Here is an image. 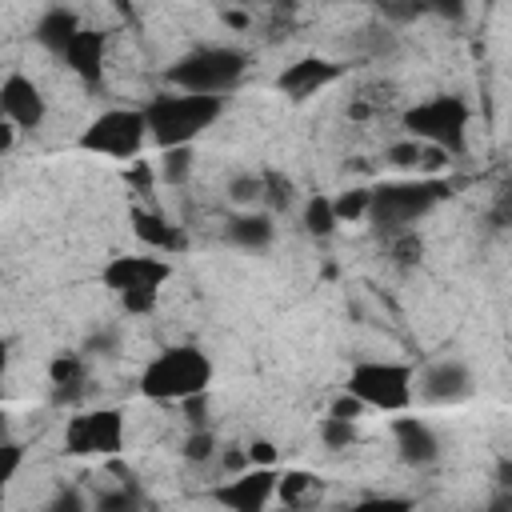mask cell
<instances>
[{
	"label": "cell",
	"mask_w": 512,
	"mask_h": 512,
	"mask_svg": "<svg viewBox=\"0 0 512 512\" xmlns=\"http://www.w3.org/2000/svg\"><path fill=\"white\" fill-rule=\"evenodd\" d=\"M332 208H336V220H340V224L368 220V212H372V188H364V184L344 188L340 196H332Z\"/></svg>",
	"instance_id": "603a6c76"
},
{
	"label": "cell",
	"mask_w": 512,
	"mask_h": 512,
	"mask_svg": "<svg viewBox=\"0 0 512 512\" xmlns=\"http://www.w3.org/2000/svg\"><path fill=\"white\" fill-rule=\"evenodd\" d=\"M64 456H120L124 452V412L88 408L64 424Z\"/></svg>",
	"instance_id": "ba28073f"
},
{
	"label": "cell",
	"mask_w": 512,
	"mask_h": 512,
	"mask_svg": "<svg viewBox=\"0 0 512 512\" xmlns=\"http://www.w3.org/2000/svg\"><path fill=\"white\" fill-rule=\"evenodd\" d=\"M148 116L144 108H104L100 116L88 120V128L76 136L80 152H96V156H108V160H124V164H136L140 160V148L148 144Z\"/></svg>",
	"instance_id": "52a82bcc"
},
{
	"label": "cell",
	"mask_w": 512,
	"mask_h": 512,
	"mask_svg": "<svg viewBox=\"0 0 512 512\" xmlns=\"http://www.w3.org/2000/svg\"><path fill=\"white\" fill-rule=\"evenodd\" d=\"M328 416H336V420H352V424H356V420L364 416V404H360L352 392H340V396L328 404Z\"/></svg>",
	"instance_id": "8d00e7d4"
},
{
	"label": "cell",
	"mask_w": 512,
	"mask_h": 512,
	"mask_svg": "<svg viewBox=\"0 0 512 512\" xmlns=\"http://www.w3.org/2000/svg\"><path fill=\"white\" fill-rule=\"evenodd\" d=\"M0 116L8 124H16L20 132H36L48 116V100H44L40 84L24 72H8L0 84Z\"/></svg>",
	"instance_id": "8fae6325"
},
{
	"label": "cell",
	"mask_w": 512,
	"mask_h": 512,
	"mask_svg": "<svg viewBox=\"0 0 512 512\" xmlns=\"http://www.w3.org/2000/svg\"><path fill=\"white\" fill-rule=\"evenodd\" d=\"M428 8L424 4H384L380 8V16H388V20H416V16H424Z\"/></svg>",
	"instance_id": "60d3db41"
},
{
	"label": "cell",
	"mask_w": 512,
	"mask_h": 512,
	"mask_svg": "<svg viewBox=\"0 0 512 512\" xmlns=\"http://www.w3.org/2000/svg\"><path fill=\"white\" fill-rule=\"evenodd\" d=\"M104 56H108V36H104L100 28H88V24H84L60 60H64V64L72 68V76H80L88 88H100V84H104Z\"/></svg>",
	"instance_id": "e0dca14e"
},
{
	"label": "cell",
	"mask_w": 512,
	"mask_h": 512,
	"mask_svg": "<svg viewBox=\"0 0 512 512\" xmlns=\"http://www.w3.org/2000/svg\"><path fill=\"white\" fill-rule=\"evenodd\" d=\"M224 20H228L232 28H244V24H248V16H244V12H224Z\"/></svg>",
	"instance_id": "f6af8a7d"
},
{
	"label": "cell",
	"mask_w": 512,
	"mask_h": 512,
	"mask_svg": "<svg viewBox=\"0 0 512 512\" xmlns=\"http://www.w3.org/2000/svg\"><path fill=\"white\" fill-rule=\"evenodd\" d=\"M452 196H456V180H444V176L384 180V184H372V212H368V220L384 236H396V232H408L416 220H424L428 212H436Z\"/></svg>",
	"instance_id": "6da1fadb"
},
{
	"label": "cell",
	"mask_w": 512,
	"mask_h": 512,
	"mask_svg": "<svg viewBox=\"0 0 512 512\" xmlns=\"http://www.w3.org/2000/svg\"><path fill=\"white\" fill-rule=\"evenodd\" d=\"M344 392H352L364 408L404 412L416 400V368L404 360H360L348 372Z\"/></svg>",
	"instance_id": "8992f818"
},
{
	"label": "cell",
	"mask_w": 512,
	"mask_h": 512,
	"mask_svg": "<svg viewBox=\"0 0 512 512\" xmlns=\"http://www.w3.org/2000/svg\"><path fill=\"white\" fill-rule=\"evenodd\" d=\"M116 348H120V336L112 332V328H100V332H92L88 340H84V356H116Z\"/></svg>",
	"instance_id": "836d02e7"
},
{
	"label": "cell",
	"mask_w": 512,
	"mask_h": 512,
	"mask_svg": "<svg viewBox=\"0 0 512 512\" xmlns=\"http://www.w3.org/2000/svg\"><path fill=\"white\" fill-rule=\"evenodd\" d=\"M384 240H388V256H392V264H400V268L420 264V256H424V240L416 236V228L396 232V236H384Z\"/></svg>",
	"instance_id": "83f0119b"
},
{
	"label": "cell",
	"mask_w": 512,
	"mask_h": 512,
	"mask_svg": "<svg viewBox=\"0 0 512 512\" xmlns=\"http://www.w3.org/2000/svg\"><path fill=\"white\" fill-rule=\"evenodd\" d=\"M508 368H512V360H508Z\"/></svg>",
	"instance_id": "7dc6e473"
},
{
	"label": "cell",
	"mask_w": 512,
	"mask_h": 512,
	"mask_svg": "<svg viewBox=\"0 0 512 512\" xmlns=\"http://www.w3.org/2000/svg\"><path fill=\"white\" fill-rule=\"evenodd\" d=\"M248 72V52L232 44H200L168 68V84L192 96H228Z\"/></svg>",
	"instance_id": "277c9868"
},
{
	"label": "cell",
	"mask_w": 512,
	"mask_h": 512,
	"mask_svg": "<svg viewBox=\"0 0 512 512\" xmlns=\"http://www.w3.org/2000/svg\"><path fill=\"white\" fill-rule=\"evenodd\" d=\"M424 152H428V144H420V140H396V144H388V152H384V160L392 164V168H400V172H416V168H424Z\"/></svg>",
	"instance_id": "f1b7e54d"
},
{
	"label": "cell",
	"mask_w": 512,
	"mask_h": 512,
	"mask_svg": "<svg viewBox=\"0 0 512 512\" xmlns=\"http://www.w3.org/2000/svg\"><path fill=\"white\" fill-rule=\"evenodd\" d=\"M280 512H296V508H280Z\"/></svg>",
	"instance_id": "bcb514c9"
},
{
	"label": "cell",
	"mask_w": 512,
	"mask_h": 512,
	"mask_svg": "<svg viewBox=\"0 0 512 512\" xmlns=\"http://www.w3.org/2000/svg\"><path fill=\"white\" fill-rule=\"evenodd\" d=\"M228 200L256 212V204H264V184H260V172H236L228 180Z\"/></svg>",
	"instance_id": "484cf974"
},
{
	"label": "cell",
	"mask_w": 512,
	"mask_h": 512,
	"mask_svg": "<svg viewBox=\"0 0 512 512\" xmlns=\"http://www.w3.org/2000/svg\"><path fill=\"white\" fill-rule=\"evenodd\" d=\"M92 512H148V500H144L140 484L128 476V480L116 484V488H100V492L92 496Z\"/></svg>",
	"instance_id": "ffe728a7"
},
{
	"label": "cell",
	"mask_w": 512,
	"mask_h": 512,
	"mask_svg": "<svg viewBox=\"0 0 512 512\" xmlns=\"http://www.w3.org/2000/svg\"><path fill=\"white\" fill-rule=\"evenodd\" d=\"M172 280V264L164 256H136V252H120L100 268V284L112 296H132V292H156Z\"/></svg>",
	"instance_id": "9c48e42d"
},
{
	"label": "cell",
	"mask_w": 512,
	"mask_h": 512,
	"mask_svg": "<svg viewBox=\"0 0 512 512\" xmlns=\"http://www.w3.org/2000/svg\"><path fill=\"white\" fill-rule=\"evenodd\" d=\"M392 444L408 468H428L440 460V436L420 416H396L392 420Z\"/></svg>",
	"instance_id": "9a60e30c"
},
{
	"label": "cell",
	"mask_w": 512,
	"mask_h": 512,
	"mask_svg": "<svg viewBox=\"0 0 512 512\" xmlns=\"http://www.w3.org/2000/svg\"><path fill=\"white\" fill-rule=\"evenodd\" d=\"M416 384L428 404H460L472 396V372L464 360H436L420 372Z\"/></svg>",
	"instance_id": "5bb4252c"
},
{
	"label": "cell",
	"mask_w": 512,
	"mask_h": 512,
	"mask_svg": "<svg viewBox=\"0 0 512 512\" xmlns=\"http://www.w3.org/2000/svg\"><path fill=\"white\" fill-rule=\"evenodd\" d=\"M344 512H412V500L408 496H364Z\"/></svg>",
	"instance_id": "4dcf8cb0"
},
{
	"label": "cell",
	"mask_w": 512,
	"mask_h": 512,
	"mask_svg": "<svg viewBox=\"0 0 512 512\" xmlns=\"http://www.w3.org/2000/svg\"><path fill=\"white\" fill-rule=\"evenodd\" d=\"M484 512H512V492H492V500L484 504Z\"/></svg>",
	"instance_id": "7bdbcfd3"
},
{
	"label": "cell",
	"mask_w": 512,
	"mask_h": 512,
	"mask_svg": "<svg viewBox=\"0 0 512 512\" xmlns=\"http://www.w3.org/2000/svg\"><path fill=\"white\" fill-rule=\"evenodd\" d=\"M48 384H52V404L56 408H72L84 400L88 392V356L84 352H56L48 360Z\"/></svg>",
	"instance_id": "2e32d148"
},
{
	"label": "cell",
	"mask_w": 512,
	"mask_h": 512,
	"mask_svg": "<svg viewBox=\"0 0 512 512\" xmlns=\"http://www.w3.org/2000/svg\"><path fill=\"white\" fill-rule=\"evenodd\" d=\"M488 220L500 224V228H512V184H504V188L496 192V204H492Z\"/></svg>",
	"instance_id": "ab89813d"
},
{
	"label": "cell",
	"mask_w": 512,
	"mask_h": 512,
	"mask_svg": "<svg viewBox=\"0 0 512 512\" xmlns=\"http://www.w3.org/2000/svg\"><path fill=\"white\" fill-rule=\"evenodd\" d=\"M192 168H196V152L192 148H168L160 152V180L168 188H180L192 180Z\"/></svg>",
	"instance_id": "d4e9b609"
},
{
	"label": "cell",
	"mask_w": 512,
	"mask_h": 512,
	"mask_svg": "<svg viewBox=\"0 0 512 512\" xmlns=\"http://www.w3.org/2000/svg\"><path fill=\"white\" fill-rule=\"evenodd\" d=\"M180 456L188 460V464H212L216 460V436H212V428H188V436H184V444H180Z\"/></svg>",
	"instance_id": "4316f807"
},
{
	"label": "cell",
	"mask_w": 512,
	"mask_h": 512,
	"mask_svg": "<svg viewBox=\"0 0 512 512\" xmlns=\"http://www.w3.org/2000/svg\"><path fill=\"white\" fill-rule=\"evenodd\" d=\"M208 384H212V360L196 344H172V348L156 352L136 380L140 396L156 400V404H172V400L184 404V400L208 392Z\"/></svg>",
	"instance_id": "7a4b0ae2"
},
{
	"label": "cell",
	"mask_w": 512,
	"mask_h": 512,
	"mask_svg": "<svg viewBox=\"0 0 512 512\" xmlns=\"http://www.w3.org/2000/svg\"><path fill=\"white\" fill-rule=\"evenodd\" d=\"M148 116V136L160 152L168 148H192L196 136H204L220 116H224V100L220 96H192V92H172V96H156L144 104Z\"/></svg>",
	"instance_id": "3957f363"
},
{
	"label": "cell",
	"mask_w": 512,
	"mask_h": 512,
	"mask_svg": "<svg viewBox=\"0 0 512 512\" xmlns=\"http://www.w3.org/2000/svg\"><path fill=\"white\" fill-rule=\"evenodd\" d=\"M16 132H20V128H16V124H8V120H4V124H0V152H4V156H8V152H12V140H16Z\"/></svg>",
	"instance_id": "ee69618b"
},
{
	"label": "cell",
	"mask_w": 512,
	"mask_h": 512,
	"mask_svg": "<svg viewBox=\"0 0 512 512\" xmlns=\"http://www.w3.org/2000/svg\"><path fill=\"white\" fill-rule=\"evenodd\" d=\"M276 484H280L276 468H244L224 484H216L212 500L224 512H268V504L276 500Z\"/></svg>",
	"instance_id": "30bf717a"
},
{
	"label": "cell",
	"mask_w": 512,
	"mask_h": 512,
	"mask_svg": "<svg viewBox=\"0 0 512 512\" xmlns=\"http://www.w3.org/2000/svg\"><path fill=\"white\" fill-rule=\"evenodd\" d=\"M260 184H264V212H288L292 208V200H296V184L284 176V172H276V168H264L260 172Z\"/></svg>",
	"instance_id": "7402d4cb"
},
{
	"label": "cell",
	"mask_w": 512,
	"mask_h": 512,
	"mask_svg": "<svg viewBox=\"0 0 512 512\" xmlns=\"http://www.w3.org/2000/svg\"><path fill=\"white\" fill-rule=\"evenodd\" d=\"M128 224H132L136 240H140L148 252H156V256H180V252L188 248V232H184L180 224H172L164 212H156V208L132 204V208H128Z\"/></svg>",
	"instance_id": "4fadbf2b"
},
{
	"label": "cell",
	"mask_w": 512,
	"mask_h": 512,
	"mask_svg": "<svg viewBox=\"0 0 512 512\" xmlns=\"http://www.w3.org/2000/svg\"><path fill=\"white\" fill-rule=\"evenodd\" d=\"M316 488H320V480H316L312 472H304V468H288V472H280L276 500H280L284 508H300V500H304L308 492H316Z\"/></svg>",
	"instance_id": "cb8c5ba5"
},
{
	"label": "cell",
	"mask_w": 512,
	"mask_h": 512,
	"mask_svg": "<svg viewBox=\"0 0 512 512\" xmlns=\"http://www.w3.org/2000/svg\"><path fill=\"white\" fill-rule=\"evenodd\" d=\"M80 28H84V24H80V16H76L72 8L52 4V8H44V12L36 16V24H32V40H36L40 48H48L52 56H64Z\"/></svg>",
	"instance_id": "ac0fdd59"
},
{
	"label": "cell",
	"mask_w": 512,
	"mask_h": 512,
	"mask_svg": "<svg viewBox=\"0 0 512 512\" xmlns=\"http://www.w3.org/2000/svg\"><path fill=\"white\" fill-rule=\"evenodd\" d=\"M124 184H128L136 196H148V192H152V184H156V172H152V164H148V160H136V164H128V168H124Z\"/></svg>",
	"instance_id": "d6a6232c"
},
{
	"label": "cell",
	"mask_w": 512,
	"mask_h": 512,
	"mask_svg": "<svg viewBox=\"0 0 512 512\" xmlns=\"http://www.w3.org/2000/svg\"><path fill=\"white\" fill-rule=\"evenodd\" d=\"M40 512H92V500H84L80 488H60Z\"/></svg>",
	"instance_id": "1f68e13d"
},
{
	"label": "cell",
	"mask_w": 512,
	"mask_h": 512,
	"mask_svg": "<svg viewBox=\"0 0 512 512\" xmlns=\"http://www.w3.org/2000/svg\"><path fill=\"white\" fill-rule=\"evenodd\" d=\"M300 224H304V232L312 236V240H328L336 228H340V220H336V208H332V196H308L304 200V212H300Z\"/></svg>",
	"instance_id": "44dd1931"
},
{
	"label": "cell",
	"mask_w": 512,
	"mask_h": 512,
	"mask_svg": "<svg viewBox=\"0 0 512 512\" xmlns=\"http://www.w3.org/2000/svg\"><path fill=\"white\" fill-rule=\"evenodd\" d=\"M492 480H496V492H512V456H500L496 460Z\"/></svg>",
	"instance_id": "b9f144b4"
},
{
	"label": "cell",
	"mask_w": 512,
	"mask_h": 512,
	"mask_svg": "<svg viewBox=\"0 0 512 512\" xmlns=\"http://www.w3.org/2000/svg\"><path fill=\"white\" fill-rule=\"evenodd\" d=\"M0 456H4V464H0V480H4V484H12V480H16V472H20V464H24V444H20V440H4Z\"/></svg>",
	"instance_id": "e575fe53"
},
{
	"label": "cell",
	"mask_w": 512,
	"mask_h": 512,
	"mask_svg": "<svg viewBox=\"0 0 512 512\" xmlns=\"http://www.w3.org/2000/svg\"><path fill=\"white\" fill-rule=\"evenodd\" d=\"M224 236H228V244H236L244 252H264L276 236V220H272V212H236L224 224Z\"/></svg>",
	"instance_id": "d6986e66"
},
{
	"label": "cell",
	"mask_w": 512,
	"mask_h": 512,
	"mask_svg": "<svg viewBox=\"0 0 512 512\" xmlns=\"http://www.w3.org/2000/svg\"><path fill=\"white\" fill-rule=\"evenodd\" d=\"M244 452H248V468H276V444L264 436H256Z\"/></svg>",
	"instance_id": "d590c367"
},
{
	"label": "cell",
	"mask_w": 512,
	"mask_h": 512,
	"mask_svg": "<svg viewBox=\"0 0 512 512\" xmlns=\"http://www.w3.org/2000/svg\"><path fill=\"white\" fill-rule=\"evenodd\" d=\"M356 424L352 420H336V416H324L320 420V444L324 448H332V452H340V448H352L356 444Z\"/></svg>",
	"instance_id": "f546056e"
},
{
	"label": "cell",
	"mask_w": 512,
	"mask_h": 512,
	"mask_svg": "<svg viewBox=\"0 0 512 512\" xmlns=\"http://www.w3.org/2000/svg\"><path fill=\"white\" fill-rule=\"evenodd\" d=\"M468 124H472V108L464 96H452V92L428 96L400 112V128L408 132V140H420L448 156H460L468 148Z\"/></svg>",
	"instance_id": "5b68a950"
},
{
	"label": "cell",
	"mask_w": 512,
	"mask_h": 512,
	"mask_svg": "<svg viewBox=\"0 0 512 512\" xmlns=\"http://www.w3.org/2000/svg\"><path fill=\"white\" fill-rule=\"evenodd\" d=\"M344 72H348V64H340V60H328V56H300V60H292L288 68H280L276 92H284L288 100H308V96H316L320 88L336 84Z\"/></svg>",
	"instance_id": "7c38bea8"
},
{
	"label": "cell",
	"mask_w": 512,
	"mask_h": 512,
	"mask_svg": "<svg viewBox=\"0 0 512 512\" xmlns=\"http://www.w3.org/2000/svg\"><path fill=\"white\" fill-rule=\"evenodd\" d=\"M180 408H184V420H188V428H208V392H200V396L184 400Z\"/></svg>",
	"instance_id": "f35d334b"
},
{
	"label": "cell",
	"mask_w": 512,
	"mask_h": 512,
	"mask_svg": "<svg viewBox=\"0 0 512 512\" xmlns=\"http://www.w3.org/2000/svg\"><path fill=\"white\" fill-rule=\"evenodd\" d=\"M120 300V308L128 312V316H148L152 308H156V292H132V296H116Z\"/></svg>",
	"instance_id": "74e56055"
}]
</instances>
